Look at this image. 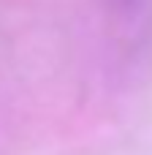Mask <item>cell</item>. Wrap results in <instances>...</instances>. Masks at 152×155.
Here are the masks:
<instances>
[]
</instances>
